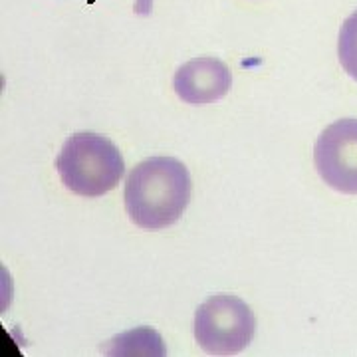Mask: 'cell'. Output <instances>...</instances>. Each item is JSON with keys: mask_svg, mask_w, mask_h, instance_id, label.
Returning <instances> with one entry per match:
<instances>
[{"mask_svg": "<svg viewBox=\"0 0 357 357\" xmlns=\"http://www.w3.org/2000/svg\"><path fill=\"white\" fill-rule=\"evenodd\" d=\"M232 86L229 66L217 58H197L173 76V89L185 103L201 105L222 100Z\"/></svg>", "mask_w": 357, "mask_h": 357, "instance_id": "5b68a950", "label": "cell"}, {"mask_svg": "<svg viewBox=\"0 0 357 357\" xmlns=\"http://www.w3.org/2000/svg\"><path fill=\"white\" fill-rule=\"evenodd\" d=\"M314 165L333 191L357 195V119L345 117L319 133Z\"/></svg>", "mask_w": 357, "mask_h": 357, "instance_id": "277c9868", "label": "cell"}, {"mask_svg": "<svg viewBox=\"0 0 357 357\" xmlns=\"http://www.w3.org/2000/svg\"><path fill=\"white\" fill-rule=\"evenodd\" d=\"M153 10V0H135L133 4V13L137 16H149Z\"/></svg>", "mask_w": 357, "mask_h": 357, "instance_id": "52a82bcc", "label": "cell"}, {"mask_svg": "<svg viewBox=\"0 0 357 357\" xmlns=\"http://www.w3.org/2000/svg\"><path fill=\"white\" fill-rule=\"evenodd\" d=\"M255 333V314L236 296H213L195 312V340L211 356L241 354Z\"/></svg>", "mask_w": 357, "mask_h": 357, "instance_id": "3957f363", "label": "cell"}, {"mask_svg": "<svg viewBox=\"0 0 357 357\" xmlns=\"http://www.w3.org/2000/svg\"><path fill=\"white\" fill-rule=\"evenodd\" d=\"M88 2H96V0H88Z\"/></svg>", "mask_w": 357, "mask_h": 357, "instance_id": "ba28073f", "label": "cell"}, {"mask_svg": "<svg viewBox=\"0 0 357 357\" xmlns=\"http://www.w3.org/2000/svg\"><path fill=\"white\" fill-rule=\"evenodd\" d=\"M337 56L347 76L357 82V10L351 16H347L340 28Z\"/></svg>", "mask_w": 357, "mask_h": 357, "instance_id": "8992f818", "label": "cell"}, {"mask_svg": "<svg viewBox=\"0 0 357 357\" xmlns=\"http://www.w3.org/2000/svg\"><path fill=\"white\" fill-rule=\"evenodd\" d=\"M56 169L68 191L102 197L114 191L126 173L123 155L114 141L98 133H76L56 157Z\"/></svg>", "mask_w": 357, "mask_h": 357, "instance_id": "7a4b0ae2", "label": "cell"}, {"mask_svg": "<svg viewBox=\"0 0 357 357\" xmlns=\"http://www.w3.org/2000/svg\"><path fill=\"white\" fill-rule=\"evenodd\" d=\"M192 183L187 167L175 157H149L129 171L126 211L145 230L173 227L191 203Z\"/></svg>", "mask_w": 357, "mask_h": 357, "instance_id": "6da1fadb", "label": "cell"}]
</instances>
